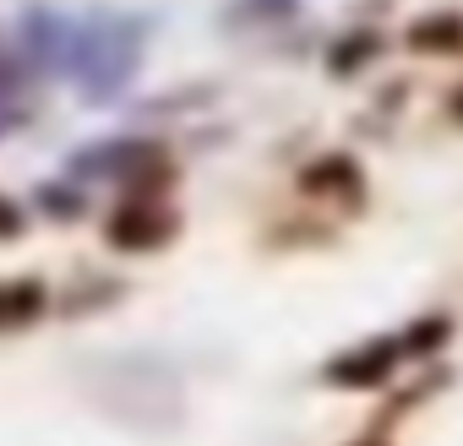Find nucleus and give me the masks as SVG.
<instances>
[{
	"instance_id": "nucleus-2",
	"label": "nucleus",
	"mask_w": 463,
	"mask_h": 446,
	"mask_svg": "<svg viewBox=\"0 0 463 446\" xmlns=\"http://www.w3.org/2000/svg\"><path fill=\"white\" fill-rule=\"evenodd\" d=\"M403 44L414 55H463V12H425L420 23H409Z\"/></svg>"
},
{
	"instance_id": "nucleus-7",
	"label": "nucleus",
	"mask_w": 463,
	"mask_h": 446,
	"mask_svg": "<svg viewBox=\"0 0 463 446\" xmlns=\"http://www.w3.org/2000/svg\"><path fill=\"white\" fill-rule=\"evenodd\" d=\"M354 446H387V441H354Z\"/></svg>"
},
{
	"instance_id": "nucleus-1",
	"label": "nucleus",
	"mask_w": 463,
	"mask_h": 446,
	"mask_svg": "<svg viewBox=\"0 0 463 446\" xmlns=\"http://www.w3.org/2000/svg\"><path fill=\"white\" fill-rule=\"evenodd\" d=\"M398 354H403L398 338H376V343H365V348H354V354H338V359L327 365V376H333L338 386H382V381L398 370Z\"/></svg>"
},
{
	"instance_id": "nucleus-6",
	"label": "nucleus",
	"mask_w": 463,
	"mask_h": 446,
	"mask_svg": "<svg viewBox=\"0 0 463 446\" xmlns=\"http://www.w3.org/2000/svg\"><path fill=\"white\" fill-rule=\"evenodd\" d=\"M452 109H458V120H463V93H458V98H452Z\"/></svg>"
},
{
	"instance_id": "nucleus-5",
	"label": "nucleus",
	"mask_w": 463,
	"mask_h": 446,
	"mask_svg": "<svg viewBox=\"0 0 463 446\" xmlns=\"http://www.w3.org/2000/svg\"><path fill=\"white\" fill-rule=\"evenodd\" d=\"M376 50H382V39H376V33H354V39H344V44L333 50V71H338V77H349V71H360Z\"/></svg>"
},
{
	"instance_id": "nucleus-3",
	"label": "nucleus",
	"mask_w": 463,
	"mask_h": 446,
	"mask_svg": "<svg viewBox=\"0 0 463 446\" xmlns=\"http://www.w3.org/2000/svg\"><path fill=\"white\" fill-rule=\"evenodd\" d=\"M300 185L317 190V196H322V190H338V185H344V190H360V169H354V158H322L317 169H306Z\"/></svg>"
},
{
	"instance_id": "nucleus-4",
	"label": "nucleus",
	"mask_w": 463,
	"mask_h": 446,
	"mask_svg": "<svg viewBox=\"0 0 463 446\" xmlns=\"http://www.w3.org/2000/svg\"><path fill=\"white\" fill-rule=\"evenodd\" d=\"M447 338H452V321H447V316H420L398 343H403V354H420V359H425V354H436Z\"/></svg>"
}]
</instances>
